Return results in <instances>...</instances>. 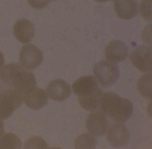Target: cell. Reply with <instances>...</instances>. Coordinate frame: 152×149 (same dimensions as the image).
<instances>
[{
  "instance_id": "obj_8",
  "label": "cell",
  "mask_w": 152,
  "mask_h": 149,
  "mask_svg": "<svg viewBox=\"0 0 152 149\" xmlns=\"http://www.w3.org/2000/svg\"><path fill=\"white\" fill-rule=\"evenodd\" d=\"M105 56L107 61L118 63L124 61L128 56L127 46L121 41L115 40L109 42L106 47Z\"/></svg>"
},
{
  "instance_id": "obj_22",
  "label": "cell",
  "mask_w": 152,
  "mask_h": 149,
  "mask_svg": "<svg viewBox=\"0 0 152 149\" xmlns=\"http://www.w3.org/2000/svg\"><path fill=\"white\" fill-rule=\"evenodd\" d=\"M5 132L4 124L1 119H0V137L4 134Z\"/></svg>"
},
{
  "instance_id": "obj_14",
  "label": "cell",
  "mask_w": 152,
  "mask_h": 149,
  "mask_svg": "<svg viewBox=\"0 0 152 149\" xmlns=\"http://www.w3.org/2000/svg\"><path fill=\"white\" fill-rule=\"evenodd\" d=\"M25 104L30 109L39 110L48 102V97L45 90L38 87H34L24 95Z\"/></svg>"
},
{
  "instance_id": "obj_2",
  "label": "cell",
  "mask_w": 152,
  "mask_h": 149,
  "mask_svg": "<svg viewBox=\"0 0 152 149\" xmlns=\"http://www.w3.org/2000/svg\"><path fill=\"white\" fill-rule=\"evenodd\" d=\"M99 109L105 115L117 122L128 120L133 111V105L129 100L113 92L103 94Z\"/></svg>"
},
{
  "instance_id": "obj_13",
  "label": "cell",
  "mask_w": 152,
  "mask_h": 149,
  "mask_svg": "<svg viewBox=\"0 0 152 149\" xmlns=\"http://www.w3.org/2000/svg\"><path fill=\"white\" fill-rule=\"evenodd\" d=\"M114 9L116 15L125 20L134 18L138 13V5L136 0H115Z\"/></svg>"
},
{
  "instance_id": "obj_18",
  "label": "cell",
  "mask_w": 152,
  "mask_h": 149,
  "mask_svg": "<svg viewBox=\"0 0 152 149\" xmlns=\"http://www.w3.org/2000/svg\"><path fill=\"white\" fill-rule=\"evenodd\" d=\"M21 146L20 138L14 133H6L0 137V149H20Z\"/></svg>"
},
{
  "instance_id": "obj_25",
  "label": "cell",
  "mask_w": 152,
  "mask_h": 149,
  "mask_svg": "<svg viewBox=\"0 0 152 149\" xmlns=\"http://www.w3.org/2000/svg\"><path fill=\"white\" fill-rule=\"evenodd\" d=\"M1 89H2V86H1V84L0 83V93H1Z\"/></svg>"
},
{
  "instance_id": "obj_3",
  "label": "cell",
  "mask_w": 152,
  "mask_h": 149,
  "mask_svg": "<svg viewBox=\"0 0 152 149\" xmlns=\"http://www.w3.org/2000/svg\"><path fill=\"white\" fill-rule=\"evenodd\" d=\"M93 72L99 83L104 87L113 85L120 77V70L118 65L107 61L98 62L93 67Z\"/></svg>"
},
{
  "instance_id": "obj_20",
  "label": "cell",
  "mask_w": 152,
  "mask_h": 149,
  "mask_svg": "<svg viewBox=\"0 0 152 149\" xmlns=\"http://www.w3.org/2000/svg\"><path fill=\"white\" fill-rule=\"evenodd\" d=\"M24 148H48V144L40 137L34 136L29 138L24 143Z\"/></svg>"
},
{
  "instance_id": "obj_27",
  "label": "cell",
  "mask_w": 152,
  "mask_h": 149,
  "mask_svg": "<svg viewBox=\"0 0 152 149\" xmlns=\"http://www.w3.org/2000/svg\"><path fill=\"white\" fill-rule=\"evenodd\" d=\"M113 1H114L115 0H113Z\"/></svg>"
},
{
  "instance_id": "obj_17",
  "label": "cell",
  "mask_w": 152,
  "mask_h": 149,
  "mask_svg": "<svg viewBox=\"0 0 152 149\" xmlns=\"http://www.w3.org/2000/svg\"><path fill=\"white\" fill-rule=\"evenodd\" d=\"M74 142L76 149H95L97 139L94 135L84 133L77 137Z\"/></svg>"
},
{
  "instance_id": "obj_9",
  "label": "cell",
  "mask_w": 152,
  "mask_h": 149,
  "mask_svg": "<svg viewBox=\"0 0 152 149\" xmlns=\"http://www.w3.org/2000/svg\"><path fill=\"white\" fill-rule=\"evenodd\" d=\"M46 90L50 98L55 101H64L71 94L70 85L62 79H56L50 81Z\"/></svg>"
},
{
  "instance_id": "obj_21",
  "label": "cell",
  "mask_w": 152,
  "mask_h": 149,
  "mask_svg": "<svg viewBox=\"0 0 152 149\" xmlns=\"http://www.w3.org/2000/svg\"><path fill=\"white\" fill-rule=\"evenodd\" d=\"M27 1L31 7L40 9L47 7L50 1V0H27Z\"/></svg>"
},
{
  "instance_id": "obj_12",
  "label": "cell",
  "mask_w": 152,
  "mask_h": 149,
  "mask_svg": "<svg viewBox=\"0 0 152 149\" xmlns=\"http://www.w3.org/2000/svg\"><path fill=\"white\" fill-rule=\"evenodd\" d=\"M13 32L18 41L24 44L29 43L35 34L34 25L28 19H20L14 25Z\"/></svg>"
},
{
  "instance_id": "obj_15",
  "label": "cell",
  "mask_w": 152,
  "mask_h": 149,
  "mask_svg": "<svg viewBox=\"0 0 152 149\" xmlns=\"http://www.w3.org/2000/svg\"><path fill=\"white\" fill-rule=\"evenodd\" d=\"M103 92L100 88L96 92L84 96L78 97L79 104L83 109L89 111H94L99 109Z\"/></svg>"
},
{
  "instance_id": "obj_11",
  "label": "cell",
  "mask_w": 152,
  "mask_h": 149,
  "mask_svg": "<svg viewBox=\"0 0 152 149\" xmlns=\"http://www.w3.org/2000/svg\"><path fill=\"white\" fill-rule=\"evenodd\" d=\"M73 91L78 97L90 94L99 89L95 77L91 75L82 76L74 81L72 86Z\"/></svg>"
},
{
  "instance_id": "obj_4",
  "label": "cell",
  "mask_w": 152,
  "mask_h": 149,
  "mask_svg": "<svg viewBox=\"0 0 152 149\" xmlns=\"http://www.w3.org/2000/svg\"><path fill=\"white\" fill-rule=\"evenodd\" d=\"M23 95L13 89H5L0 93V119L6 120L23 104Z\"/></svg>"
},
{
  "instance_id": "obj_7",
  "label": "cell",
  "mask_w": 152,
  "mask_h": 149,
  "mask_svg": "<svg viewBox=\"0 0 152 149\" xmlns=\"http://www.w3.org/2000/svg\"><path fill=\"white\" fill-rule=\"evenodd\" d=\"M108 142L116 147H123L128 144L129 141V130L124 124L118 122L111 126L106 134Z\"/></svg>"
},
{
  "instance_id": "obj_1",
  "label": "cell",
  "mask_w": 152,
  "mask_h": 149,
  "mask_svg": "<svg viewBox=\"0 0 152 149\" xmlns=\"http://www.w3.org/2000/svg\"><path fill=\"white\" fill-rule=\"evenodd\" d=\"M0 83L4 89H13L24 95L36 86L32 73L18 63L6 65L0 69Z\"/></svg>"
},
{
  "instance_id": "obj_24",
  "label": "cell",
  "mask_w": 152,
  "mask_h": 149,
  "mask_svg": "<svg viewBox=\"0 0 152 149\" xmlns=\"http://www.w3.org/2000/svg\"><path fill=\"white\" fill-rule=\"evenodd\" d=\"M95 1H97V2L103 3V2H105L107 1H113V0H95Z\"/></svg>"
},
{
  "instance_id": "obj_19",
  "label": "cell",
  "mask_w": 152,
  "mask_h": 149,
  "mask_svg": "<svg viewBox=\"0 0 152 149\" xmlns=\"http://www.w3.org/2000/svg\"><path fill=\"white\" fill-rule=\"evenodd\" d=\"M140 13L142 18L147 21L152 19V0H141Z\"/></svg>"
},
{
  "instance_id": "obj_26",
  "label": "cell",
  "mask_w": 152,
  "mask_h": 149,
  "mask_svg": "<svg viewBox=\"0 0 152 149\" xmlns=\"http://www.w3.org/2000/svg\"><path fill=\"white\" fill-rule=\"evenodd\" d=\"M56 1V0H50V1Z\"/></svg>"
},
{
  "instance_id": "obj_16",
  "label": "cell",
  "mask_w": 152,
  "mask_h": 149,
  "mask_svg": "<svg viewBox=\"0 0 152 149\" xmlns=\"http://www.w3.org/2000/svg\"><path fill=\"white\" fill-rule=\"evenodd\" d=\"M137 89L139 93L144 97H152V73H146L141 76L137 83Z\"/></svg>"
},
{
  "instance_id": "obj_23",
  "label": "cell",
  "mask_w": 152,
  "mask_h": 149,
  "mask_svg": "<svg viewBox=\"0 0 152 149\" xmlns=\"http://www.w3.org/2000/svg\"><path fill=\"white\" fill-rule=\"evenodd\" d=\"M5 63V59L2 52L0 51V69L3 67Z\"/></svg>"
},
{
  "instance_id": "obj_6",
  "label": "cell",
  "mask_w": 152,
  "mask_h": 149,
  "mask_svg": "<svg viewBox=\"0 0 152 149\" xmlns=\"http://www.w3.org/2000/svg\"><path fill=\"white\" fill-rule=\"evenodd\" d=\"M43 53L39 48L32 44L23 46L19 54V62L21 65L32 70L41 64Z\"/></svg>"
},
{
  "instance_id": "obj_5",
  "label": "cell",
  "mask_w": 152,
  "mask_h": 149,
  "mask_svg": "<svg viewBox=\"0 0 152 149\" xmlns=\"http://www.w3.org/2000/svg\"><path fill=\"white\" fill-rule=\"evenodd\" d=\"M132 64L143 73L152 71V48L140 46L133 49L129 57Z\"/></svg>"
},
{
  "instance_id": "obj_10",
  "label": "cell",
  "mask_w": 152,
  "mask_h": 149,
  "mask_svg": "<svg viewBox=\"0 0 152 149\" xmlns=\"http://www.w3.org/2000/svg\"><path fill=\"white\" fill-rule=\"evenodd\" d=\"M86 125L88 131L92 134L103 135L107 129L106 116L101 112L91 113L86 118Z\"/></svg>"
}]
</instances>
